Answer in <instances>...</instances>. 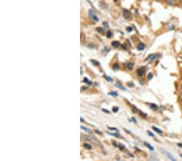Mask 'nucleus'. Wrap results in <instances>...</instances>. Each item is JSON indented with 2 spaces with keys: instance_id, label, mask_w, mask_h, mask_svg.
I'll list each match as a JSON object with an SVG mask.
<instances>
[{
  "instance_id": "20e7f679",
  "label": "nucleus",
  "mask_w": 182,
  "mask_h": 161,
  "mask_svg": "<svg viewBox=\"0 0 182 161\" xmlns=\"http://www.w3.org/2000/svg\"><path fill=\"white\" fill-rule=\"evenodd\" d=\"M167 2V4L168 5H176L177 2V0H165Z\"/></svg>"
},
{
  "instance_id": "cd10ccee",
  "label": "nucleus",
  "mask_w": 182,
  "mask_h": 161,
  "mask_svg": "<svg viewBox=\"0 0 182 161\" xmlns=\"http://www.w3.org/2000/svg\"><path fill=\"white\" fill-rule=\"evenodd\" d=\"M109 130H115V131H118V130H117V129H116V128H112V127H109Z\"/></svg>"
},
{
  "instance_id": "412c9836",
  "label": "nucleus",
  "mask_w": 182,
  "mask_h": 161,
  "mask_svg": "<svg viewBox=\"0 0 182 161\" xmlns=\"http://www.w3.org/2000/svg\"><path fill=\"white\" fill-rule=\"evenodd\" d=\"M113 69H114V70H118V68H119V66H118V64H115L113 66Z\"/></svg>"
},
{
  "instance_id": "4be33fe9",
  "label": "nucleus",
  "mask_w": 182,
  "mask_h": 161,
  "mask_svg": "<svg viewBox=\"0 0 182 161\" xmlns=\"http://www.w3.org/2000/svg\"><path fill=\"white\" fill-rule=\"evenodd\" d=\"M151 108H152V109H154V110L158 109L157 106L155 105V104H153V103H152V104H151Z\"/></svg>"
},
{
  "instance_id": "c9c22d12",
  "label": "nucleus",
  "mask_w": 182,
  "mask_h": 161,
  "mask_svg": "<svg viewBox=\"0 0 182 161\" xmlns=\"http://www.w3.org/2000/svg\"><path fill=\"white\" fill-rule=\"evenodd\" d=\"M180 3H181V4H182V0H180Z\"/></svg>"
},
{
  "instance_id": "bb28decb",
  "label": "nucleus",
  "mask_w": 182,
  "mask_h": 161,
  "mask_svg": "<svg viewBox=\"0 0 182 161\" xmlns=\"http://www.w3.org/2000/svg\"><path fill=\"white\" fill-rule=\"evenodd\" d=\"M152 77H153V74H152V73H149V75H148V79H149V80H150V79L152 78Z\"/></svg>"
},
{
  "instance_id": "2eb2a0df",
  "label": "nucleus",
  "mask_w": 182,
  "mask_h": 161,
  "mask_svg": "<svg viewBox=\"0 0 182 161\" xmlns=\"http://www.w3.org/2000/svg\"><path fill=\"white\" fill-rule=\"evenodd\" d=\"M91 63L93 64L96 65V66H100V64H99V62H97L96 60H91Z\"/></svg>"
},
{
  "instance_id": "e433bc0d",
  "label": "nucleus",
  "mask_w": 182,
  "mask_h": 161,
  "mask_svg": "<svg viewBox=\"0 0 182 161\" xmlns=\"http://www.w3.org/2000/svg\"><path fill=\"white\" fill-rule=\"evenodd\" d=\"M114 1H117V0H114Z\"/></svg>"
},
{
  "instance_id": "f257e3e1",
  "label": "nucleus",
  "mask_w": 182,
  "mask_h": 161,
  "mask_svg": "<svg viewBox=\"0 0 182 161\" xmlns=\"http://www.w3.org/2000/svg\"><path fill=\"white\" fill-rule=\"evenodd\" d=\"M145 72H146V68L145 67H141L139 68L138 70H137V74H138V76H142L143 75H144Z\"/></svg>"
},
{
  "instance_id": "f3484780",
  "label": "nucleus",
  "mask_w": 182,
  "mask_h": 161,
  "mask_svg": "<svg viewBox=\"0 0 182 161\" xmlns=\"http://www.w3.org/2000/svg\"><path fill=\"white\" fill-rule=\"evenodd\" d=\"M118 111H119V107H113V112H118Z\"/></svg>"
},
{
  "instance_id": "1a4fd4ad",
  "label": "nucleus",
  "mask_w": 182,
  "mask_h": 161,
  "mask_svg": "<svg viewBox=\"0 0 182 161\" xmlns=\"http://www.w3.org/2000/svg\"><path fill=\"white\" fill-rule=\"evenodd\" d=\"M144 145L146 146V147H148L149 149H150V150H151V151H153V150H154L153 147H152V146H151V145H150V144H149V143H147V142H144Z\"/></svg>"
},
{
  "instance_id": "a211bd4d",
  "label": "nucleus",
  "mask_w": 182,
  "mask_h": 161,
  "mask_svg": "<svg viewBox=\"0 0 182 161\" xmlns=\"http://www.w3.org/2000/svg\"><path fill=\"white\" fill-rule=\"evenodd\" d=\"M83 81H84L85 83H87V84H89V85H91V82L90 81V80H88V79L86 78V77H84V79H83Z\"/></svg>"
},
{
  "instance_id": "6e6552de",
  "label": "nucleus",
  "mask_w": 182,
  "mask_h": 161,
  "mask_svg": "<svg viewBox=\"0 0 182 161\" xmlns=\"http://www.w3.org/2000/svg\"><path fill=\"white\" fill-rule=\"evenodd\" d=\"M152 129H153V130H155V131H156V132H157L158 134H163L162 130H159V129H158V128L155 127V126H153V127H152Z\"/></svg>"
},
{
  "instance_id": "dca6fc26",
  "label": "nucleus",
  "mask_w": 182,
  "mask_h": 161,
  "mask_svg": "<svg viewBox=\"0 0 182 161\" xmlns=\"http://www.w3.org/2000/svg\"><path fill=\"white\" fill-rule=\"evenodd\" d=\"M104 77L105 79H106L107 80H109V81H111V82H112V81H113V78H111V77H109V76H107V75H104Z\"/></svg>"
},
{
  "instance_id": "0eeeda50",
  "label": "nucleus",
  "mask_w": 182,
  "mask_h": 161,
  "mask_svg": "<svg viewBox=\"0 0 182 161\" xmlns=\"http://www.w3.org/2000/svg\"><path fill=\"white\" fill-rule=\"evenodd\" d=\"M112 46H113V47L117 48V47H118L119 46H120V43H118V42H117V41H114V42H113V43H112Z\"/></svg>"
},
{
  "instance_id": "9d476101",
  "label": "nucleus",
  "mask_w": 182,
  "mask_h": 161,
  "mask_svg": "<svg viewBox=\"0 0 182 161\" xmlns=\"http://www.w3.org/2000/svg\"><path fill=\"white\" fill-rule=\"evenodd\" d=\"M106 36H107V38H111L112 36H113L112 32L110 31V30H108V31H107V33H106Z\"/></svg>"
},
{
  "instance_id": "a878e982",
  "label": "nucleus",
  "mask_w": 182,
  "mask_h": 161,
  "mask_svg": "<svg viewBox=\"0 0 182 161\" xmlns=\"http://www.w3.org/2000/svg\"><path fill=\"white\" fill-rule=\"evenodd\" d=\"M111 135H113V136L117 137V138H121V136L118 134H111Z\"/></svg>"
},
{
  "instance_id": "393cba45",
  "label": "nucleus",
  "mask_w": 182,
  "mask_h": 161,
  "mask_svg": "<svg viewBox=\"0 0 182 161\" xmlns=\"http://www.w3.org/2000/svg\"><path fill=\"white\" fill-rule=\"evenodd\" d=\"M147 134H148L149 135H150V136H151V137H155V135H154V134H153V133H151V131H149V130H148V131H147Z\"/></svg>"
},
{
  "instance_id": "f8f14e48",
  "label": "nucleus",
  "mask_w": 182,
  "mask_h": 161,
  "mask_svg": "<svg viewBox=\"0 0 182 161\" xmlns=\"http://www.w3.org/2000/svg\"><path fill=\"white\" fill-rule=\"evenodd\" d=\"M96 30H97V32H99L100 34H104V29H103V28H100V27H99V28H97V29H96Z\"/></svg>"
},
{
  "instance_id": "5701e85b",
  "label": "nucleus",
  "mask_w": 182,
  "mask_h": 161,
  "mask_svg": "<svg viewBox=\"0 0 182 161\" xmlns=\"http://www.w3.org/2000/svg\"><path fill=\"white\" fill-rule=\"evenodd\" d=\"M139 114L140 116H142V117H147V114H146V113H143V112H142L141 111H139Z\"/></svg>"
},
{
  "instance_id": "7c9ffc66",
  "label": "nucleus",
  "mask_w": 182,
  "mask_h": 161,
  "mask_svg": "<svg viewBox=\"0 0 182 161\" xmlns=\"http://www.w3.org/2000/svg\"><path fill=\"white\" fill-rule=\"evenodd\" d=\"M103 112H106V113H110V112H109V111H108V110H105V109H103L102 110Z\"/></svg>"
},
{
  "instance_id": "4468645a",
  "label": "nucleus",
  "mask_w": 182,
  "mask_h": 161,
  "mask_svg": "<svg viewBox=\"0 0 182 161\" xmlns=\"http://www.w3.org/2000/svg\"><path fill=\"white\" fill-rule=\"evenodd\" d=\"M109 94H110V95H112V96H113V97H117L118 95V93H117V92H114V91L110 92V93H109Z\"/></svg>"
},
{
  "instance_id": "9b49d317",
  "label": "nucleus",
  "mask_w": 182,
  "mask_h": 161,
  "mask_svg": "<svg viewBox=\"0 0 182 161\" xmlns=\"http://www.w3.org/2000/svg\"><path fill=\"white\" fill-rule=\"evenodd\" d=\"M156 56L157 55H151V56H149L148 58H147V60H154V59L156 58Z\"/></svg>"
},
{
  "instance_id": "ddd939ff",
  "label": "nucleus",
  "mask_w": 182,
  "mask_h": 161,
  "mask_svg": "<svg viewBox=\"0 0 182 161\" xmlns=\"http://www.w3.org/2000/svg\"><path fill=\"white\" fill-rule=\"evenodd\" d=\"M83 147H84L86 149H88V150H90V149H91V147L89 144H87V143H84L83 144Z\"/></svg>"
},
{
  "instance_id": "2f4dec72",
  "label": "nucleus",
  "mask_w": 182,
  "mask_h": 161,
  "mask_svg": "<svg viewBox=\"0 0 182 161\" xmlns=\"http://www.w3.org/2000/svg\"><path fill=\"white\" fill-rule=\"evenodd\" d=\"M179 98H180V100L182 101V92H181V93H180V95H179Z\"/></svg>"
},
{
  "instance_id": "72a5a7b5",
  "label": "nucleus",
  "mask_w": 182,
  "mask_h": 161,
  "mask_svg": "<svg viewBox=\"0 0 182 161\" xmlns=\"http://www.w3.org/2000/svg\"><path fill=\"white\" fill-rule=\"evenodd\" d=\"M80 121H81V122H84V121H83V119L82 117L80 118Z\"/></svg>"
},
{
  "instance_id": "39448f33",
  "label": "nucleus",
  "mask_w": 182,
  "mask_h": 161,
  "mask_svg": "<svg viewBox=\"0 0 182 161\" xmlns=\"http://www.w3.org/2000/svg\"><path fill=\"white\" fill-rule=\"evenodd\" d=\"M137 48H138V50H139V51H142V50L145 49V44L144 43H139V44L138 45V47H137Z\"/></svg>"
},
{
  "instance_id": "f704fd0d",
  "label": "nucleus",
  "mask_w": 182,
  "mask_h": 161,
  "mask_svg": "<svg viewBox=\"0 0 182 161\" xmlns=\"http://www.w3.org/2000/svg\"><path fill=\"white\" fill-rule=\"evenodd\" d=\"M178 146H179V147H181V148H182V144H180V143H178Z\"/></svg>"
},
{
  "instance_id": "423d86ee",
  "label": "nucleus",
  "mask_w": 182,
  "mask_h": 161,
  "mask_svg": "<svg viewBox=\"0 0 182 161\" xmlns=\"http://www.w3.org/2000/svg\"><path fill=\"white\" fill-rule=\"evenodd\" d=\"M134 63H128L126 64V67L129 70H132L134 68Z\"/></svg>"
},
{
  "instance_id": "7ed1b4c3",
  "label": "nucleus",
  "mask_w": 182,
  "mask_h": 161,
  "mask_svg": "<svg viewBox=\"0 0 182 161\" xmlns=\"http://www.w3.org/2000/svg\"><path fill=\"white\" fill-rule=\"evenodd\" d=\"M89 16H90V17L92 18L94 20H95V21H98L99 20V19H98L97 17H96V16H95V14H94V12L92 11H90V12H89Z\"/></svg>"
},
{
  "instance_id": "f03ea898",
  "label": "nucleus",
  "mask_w": 182,
  "mask_h": 161,
  "mask_svg": "<svg viewBox=\"0 0 182 161\" xmlns=\"http://www.w3.org/2000/svg\"><path fill=\"white\" fill-rule=\"evenodd\" d=\"M123 16H124V18H126V19H130L131 16V14L130 12V11L126 10V9H125L124 11H123Z\"/></svg>"
},
{
  "instance_id": "473e14b6",
  "label": "nucleus",
  "mask_w": 182,
  "mask_h": 161,
  "mask_svg": "<svg viewBox=\"0 0 182 161\" xmlns=\"http://www.w3.org/2000/svg\"><path fill=\"white\" fill-rule=\"evenodd\" d=\"M95 133H96V134H102V133L100 132V131H98V130H95Z\"/></svg>"
},
{
  "instance_id": "b1692460",
  "label": "nucleus",
  "mask_w": 182,
  "mask_h": 161,
  "mask_svg": "<svg viewBox=\"0 0 182 161\" xmlns=\"http://www.w3.org/2000/svg\"><path fill=\"white\" fill-rule=\"evenodd\" d=\"M126 30H127V32H129V33H130V32H131L132 30H133V29H132L131 27H127Z\"/></svg>"
},
{
  "instance_id": "6ab92c4d",
  "label": "nucleus",
  "mask_w": 182,
  "mask_h": 161,
  "mask_svg": "<svg viewBox=\"0 0 182 161\" xmlns=\"http://www.w3.org/2000/svg\"><path fill=\"white\" fill-rule=\"evenodd\" d=\"M81 129H82V130H85V131H86V132H87V133L91 132V130H88V129H87L86 127H83V126H81Z\"/></svg>"
},
{
  "instance_id": "aec40b11",
  "label": "nucleus",
  "mask_w": 182,
  "mask_h": 161,
  "mask_svg": "<svg viewBox=\"0 0 182 161\" xmlns=\"http://www.w3.org/2000/svg\"><path fill=\"white\" fill-rule=\"evenodd\" d=\"M116 87H118V88H120L121 89H122V90H126V89H125L122 85H118V84H116Z\"/></svg>"
},
{
  "instance_id": "c85d7f7f",
  "label": "nucleus",
  "mask_w": 182,
  "mask_h": 161,
  "mask_svg": "<svg viewBox=\"0 0 182 161\" xmlns=\"http://www.w3.org/2000/svg\"><path fill=\"white\" fill-rule=\"evenodd\" d=\"M128 85H129V86H132V87H133V86H134V83H128Z\"/></svg>"
},
{
  "instance_id": "c756f323",
  "label": "nucleus",
  "mask_w": 182,
  "mask_h": 161,
  "mask_svg": "<svg viewBox=\"0 0 182 161\" xmlns=\"http://www.w3.org/2000/svg\"><path fill=\"white\" fill-rule=\"evenodd\" d=\"M103 25H104V26H105V27H109V25H108V23L107 22H104L103 23Z\"/></svg>"
}]
</instances>
